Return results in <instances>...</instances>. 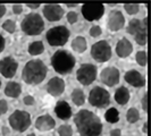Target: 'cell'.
I'll list each match as a JSON object with an SVG mask.
<instances>
[{"instance_id":"9","label":"cell","mask_w":151,"mask_h":136,"mask_svg":"<svg viewBox=\"0 0 151 136\" xmlns=\"http://www.w3.org/2000/svg\"><path fill=\"white\" fill-rule=\"evenodd\" d=\"M89 102L96 108H105L110 103L109 92L99 86L92 89L89 94Z\"/></svg>"},{"instance_id":"43","label":"cell","mask_w":151,"mask_h":136,"mask_svg":"<svg viewBox=\"0 0 151 136\" xmlns=\"http://www.w3.org/2000/svg\"><path fill=\"white\" fill-rule=\"evenodd\" d=\"M148 132V124L147 122H144L143 125V133H147Z\"/></svg>"},{"instance_id":"10","label":"cell","mask_w":151,"mask_h":136,"mask_svg":"<svg viewBox=\"0 0 151 136\" xmlns=\"http://www.w3.org/2000/svg\"><path fill=\"white\" fill-rule=\"evenodd\" d=\"M77 81L83 85H90L97 78V67L92 64H83L76 72Z\"/></svg>"},{"instance_id":"15","label":"cell","mask_w":151,"mask_h":136,"mask_svg":"<svg viewBox=\"0 0 151 136\" xmlns=\"http://www.w3.org/2000/svg\"><path fill=\"white\" fill-rule=\"evenodd\" d=\"M43 15L50 22L59 21L64 15V9L59 5H45L43 7Z\"/></svg>"},{"instance_id":"6","label":"cell","mask_w":151,"mask_h":136,"mask_svg":"<svg viewBox=\"0 0 151 136\" xmlns=\"http://www.w3.org/2000/svg\"><path fill=\"white\" fill-rule=\"evenodd\" d=\"M45 38L48 43L52 47L65 45L69 38V31L66 26H55L47 32Z\"/></svg>"},{"instance_id":"37","label":"cell","mask_w":151,"mask_h":136,"mask_svg":"<svg viewBox=\"0 0 151 136\" xmlns=\"http://www.w3.org/2000/svg\"><path fill=\"white\" fill-rule=\"evenodd\" d=\"M22 11H23L22 5H14V6H13V13H14V14L19 15V14H22Z\"/></svg>"},{"instance_id":"44","label":"cell","mask_w":151,"mask_h":136,"mask_svg":"<svg viewBox=\"0 0 151 136\" xmlns=\"http://www.w3.org/2000/svg\"><path fill=\"white\" fill-rule=\"evenodd\" d=\"M66 6H67V7H76L77 4H66Z\"/></svg>"},{"instance_id":"4","label":"cell","mask_w":151,"mask_h":136,"mask_svg":"<svg viewBox=\"0 0 151 136\" xmlns=\"http://www.w3.org/2000/svg\"><path fill=\"white\" fill-rule=\"evenodd\" d=\"M127 33L133 35L139 45H145L148 41V18L143 21L137 18L131 19L127 26Z\"/></svg>"},{"instance_id":"36","label":"cell","mask_w":151,"mask_h":136,"mask_svg":"<svg viewBox=\"0 0 151 136\" xmlns=\"http://www.w3.org/2000/svg\"><path fill=\"white\" fill-rule=\"evenodd\" d=\"M141 103H142L143 110L147 112L148 111V93H144V95L142 97V100H141Z\"/></svg>"},{"instance_id":"17","label":"cell","mask_w":151,"mask_h":136,"mask_svg":"<svg viewBox=\"0 0 151 136\" xmlns=\"http://www.w3.org/2000/svg\"><path fill=\"white\" fill-rule=\"evenodd\" d=\"M125 81L129 84H131L132 86L134 87H143L145 85V79L144 77L141 75V73H139L135 69H132V70H129L125 73V76H124Z\"/></svg>"},{"instance_id":"21","label":"cell","mask_w":151,"mask_h":136,"mask_svg":"<svg viewBox=\"0 0 151 136\" xmlns=\"http://www.w3.org/2000/svg\"><path fill=\"white\" fill-rule=\"evenodd\" d=\"M129 91L127 87H124V86H121L118 87L116 92H115V100L118 105L121 106H125L127 102L129 101Z\"/></svg>"},{"instance_id":"16","label":"cell","mask_w":151,"mask_h":136,"mask_svg":"<svg viewBox=\"0 0 151 136\" xmlns=\"http://www.w3.org/2000/svg\"><path fill=\"white\" fill-rule=\"evenodd\" d=\"M47 91L50 95L58 97L65 91V82L60 77H52L47 84Z\"/></svg>"},{"instance_id":"45","label":"cell","mask_w":151,"mask_h":136,"mask_svg":"<svg viewBox=\"0 0 151 136\" xmlns=\"http://www.w3.org/2000/svg\"><path fill=\"white\" fill-rule=\"evenodd\" d=\"M27 136H37V135H35V134H33V133H32V134H29V135H27Z\"/></svg>"},{"instance_id":"34","label":"cell","mask_w":151,"mask_h":136,"mask_svg":"<svg viewBox=\"0 0 151 136\" xmlns=\"http://www.w3.org/2000/svg\"><path fill=\"white\" fill-rule=\"evenodd\" d=\"M77 14H76L75 11H69L67 14V21L69 22V24H74V23H76V21H77Z\"/></svg>"},{"instance_id":"3","label":"cell","mask_w":151,"mask_h":136,"mask_svg":"<svg viewBox=\"0 0 151 136\" xmlns=\"http://www.w3.org/2000/svg\"><path fill=\"white\" fill-rule=\"evenodd\" d=\"M51 66L56 73L66 75L73 70L75 66V58L66 50H58L51 57Z\"/></svg>"},{"instance_id":"32","label":"cell","mask_w":151,"mask_h":136,"mask_svg":"<svg viewBox=\"0 0 151 136\" xmlns=\"http://www.w3.org/2000/svg\"><path fill=\"white\" fill-rule=\"evenodd\" d=\"M101 33H102V30H101V27L98 26V25H94V26H92V27L90 29V35L92 37V38L100 37Z\"/></svg>"},{"instance_id":"31","label":"cell","mask_w":151,"mask_h":136,"mask_svg":"<svg viewBox=\"0 0 151 136\" xmlns=\"http://www.w3.org/2000/svg\"><path fill=\"white\" fill-rule=\"evenodd\" d=\"M136 62L140 65V66H145L147 65V61H148V57H147V52L145 51H139L135 56Z\"/></svg>"},{"instance_id":"2","label":"cell","mask_w":151,"mask_h":136,"mask_svg":"<svg viewBox=\"0 0 151 136\" xmlns=\"http://www.w3.org/2000/svg\"><path fill=\"white\" fill-rule=\"evenodd\" d=\"M47 76V66L41 60H30L26 62L22 72V78L27 84H40Z\"/></svg>"},{"instance_id":"8","label":"cell","mask_w":151,"mask_h":136,"mask_svg":"<svg viewBox=\"0 0 151 136\" xmlns=\"http://www.w3.org/2000/svg\"><path fill=\"white\" fill-rule=\"evenodd\" d=\"M91 56L98 62H106L111 58V48L106 40L98 41L91 48Z\"/></svg>"},{"instance_id":"22","label":"cell","mask_w":151,"mask_h":136,"mask_svg":"<svg viewBox=\"0 0 151 136\" xmlns=\"http://www.w3.org/2000/svg\"><path fill=\"white\" fill-rule=\"evenodd\" d=\"M22 93V86L17 82H9L5 87V94L9 98H18Z\"/></svg>"},{"instance_id":"29","label":"cell","mask_w":151,"mask_h":136,"mask_svg":"<svg viewBox=\"0 0 151 136\" xmlns=\"http://www.w3.org/2000/svg\"><path fill=\"white\" fill-rule=\"evenodd\" d=\"M57 132L59 136H73V129L69 125H61Z\"/></svg>"},{"instance_id":"33","label":"cell","mask_w":151,"mask_h":136,"mask_svg":"<svg viewBox=\"0 0 151 136\" xmlns=\"http://www.w3.org/2000/svg\"><path fill=\"white\" fill-rule=\"evenodd\" d=\"M8 111V103L6 100H0V116Z\"/></svg>"},{"instance_id":"5","label":"cell","mask_w":151,"mask_h":136,"mask_svg":"<svg viewBox=\"0 0 151 136\" xmlns=\"http://www.w3.org/2000/svg\"><path fill=\"white\" fill-rule=\"evenodd\" d=\"M21 27L23 32L27 35H39L45 29V22L39 14L30 13L24 17Z\"/></svg>"},{"instance_id":"40","label":"cell","mask_w":151,"mask_h":136,"mask_svg":"<svg viewBox=\"0 0 151 136\" xmlns=\"http://www.w3.org/2000/svg\"><path fill=\"white\" fill-rule=\"evenodd\" d=\"M26 7L31 8V9H38L40 7V4H26Z\"/></svg>"},{"instance_id":"23","label":"cell","mask_w":151,"mask_h":136,"mask_svg":"<svg viewBox=\"0 0 151 136\" xmlns=\"http://www.w3.org/2000/svg\"><path fill=\"white\" fill-rule=\"evenodd\" d=\"M72 49L78 53H83L86 50V40L83 37H76L72 41Z\"/></svg>"},{"instance_id":"27","label":"cell","mask_w":151,"mask_h":136,"mask_svg":"<svg viewBox=\"0 0 151 136\" xmlns=\"http://www.w3.org/2000/svg\"><path fill=\"white\" fill-rule=\"evenodd\" d=\"M126 119L131 124H134L140 119V112L136 108H129L126 113Z\"/></svg>"},{"instance_id":"39","label":"cell","mask_w":151,"mask_h":136,"mask_svg":"<svg viewBox=\"0 0 151 136\" xmlns=\"http://www.w3.org/2000/svg\"><path fill=\"white\" fill-rule=\"evenodd\" d=\"M110 136H122L121 129H113L110 132Z\"/></svg>"},{"instance_id":"13","label":"cell","mask_w":151,"mask_h":136,"mask_svg":"<svg viewBox=\"0 0 151 136\" xmlns=\"http://www.w3.org/2000/svg\"><path fill=\"white\" fill-rule=\"evenodd\" d=\"M101 82L107 86H115L119 82V70L115 67H106L100 74Z\"/></svg>"},{"instance_id":"18","label":"cell","mask_w":151,"mask_h":136,"mask_svg":"<svg viewBox=\"0 0 151 136\" xmlns=\"http://www.w3.org/2000/svg\"><path fill=\"white\" fill-rule=\"evenodd\" d=\"M56 126V121L51 116L49 115H43L40 116L38 119L35 120V127L41 130V132H48L51 130Z\"/></svg>"},{"instance_id":"12","label":"cell","mask_w":151,"mask_h":136,"mask_svg":"<svg viewBox=\"0 0 151 136\" xmlns=\"http://www.w3.org/2000/svg\"><path fill=\"white\" fill-rule=\"evenodd\" d=\"M17 68L18 62L13 57H5L0 60V74L6 78H12L15 75Z\"/></svg>"},{"instance_id":"20","label":"cell","mask_w":151,"mask_h":136,"mask_svg":"<svg viewBox=\"0 0 151 136\" xmlns=\"http://www.w3.org/2000/svg\"><path fill=\"white\" fill-rule=\"evenodd\" d=\"M55 112L58 118L66 120L72 116V108L69 107V105L66 101H58L55 107Z\"/></svg>"},{"instance_id":"1","label":"cell","mask_w":151,"mask_h":136,"mask_svg":"<svg viewBox=\"0 0 151 136\" xmlns=\"http://www.w3.org/2000/svg\"><path fill=\"white\" fill-rule=\"evenodd\" d=\"M77 130L81 136H100L102 132V124L98 116L90 110L82 109L74 117Z\"/></svg>"},{"instance_id":"42","label":"cell","mask_w":151,"mask_h":136,"mask_svg":"<svg viewBox=\"0 0 151 136\" xmlns=\"http://www.w3.org/2000/svg\"><path fill=\"white\" fill-rule=\"evenodd\" d=\"M7 134H9V128L6 127V126H4V127H2V135L6 136Z\"/></svg>"},{"instance_id":"24","label":"cell","mask_w":151,"mask_h":136,"mask_svg":"<svg viewBox=\"0 0 151 136\" xmlns=\"http://www.w3.org/2000/svg\"><path fill=\"white\" fill-rule=\"evenodd\" d=\"M45 51V45L42 41H34L29 45V53L32 56H39Z\"/></svg>"},{"instance_id":"7","label":"cell","mask_w":151,"mask_h":136,"mask_svg":"<svg viewBox=\"0 0 151 136\" xmlns=\"http://www.w3.org/2000/svg\"><path fill=\"white\" fill-rule=\"evenodd\" d=\"M9 125L16 132H25L31 125V116L23 110H16L9 116Z\"/></svg>"},{"instance_id":"38","label":"cell","mask_w":151,"mask_h":136,"mask_svg":"<svg viewBox=\"0 0 151 136\" xmlns=\"http://www.w3.org/2000/svg\"><path fill=\"white\" fill-rule=\"evenodd\" d=\"M5 39H4V37L0 34V53L4 51V49H5Z\"/></svg>"},{"instance_id":"25","label":"cell","mask_w":151,"mask_h":136,"mask_svg":"<svg viewBox=\"0 0 151 136\" xmlns=\"http://www.w3.org/2000/svg\"><path fill=\"white\" fill-rule=\"evenodd\" d=\"M72 100L76 106H82L85 102V94L81 89H75L72 92Z\"/></svg>"},{"instance_id":"30","label":"cell","mask_w":151,"mask_h":136,"mask_svg":"<svg viewBox=\"0 0 151 136\" xmlns=\"http://www.w3.org/2000/svg\"><path fill=\"white\" fill-rule=\"evenodd\" d=\"M2 29L8 33H14L16 31V23L12 19H7L2 24Z\"/></svg>"},{"instance_id":"28","label":"cell","mask_w":151,"mask_h":136,"mask_svg":"<svg viewBox=\"0 0 151 136\" xmlns=\"http://www.w3.org/2000/svg\"><path fill=\"white\" fill-rule=\"evenodd\" d=\"M124 9L126 10V13L129 15H135L140 10V6L137 4H125L124 5Z\"/></svg>"},{"instance_id":"11","label":"cell","mask_w":151,"mask_h":136,"mask_svg":"<svg viewBox=\"0 0 151 136\" xmlns=\"http://www.w3.org/2000/svg\"><path fill=\"white\" fill-rule=\"evenodd\" d=\"M105 13V6L99 2H88L82 6L83 17L88 21H97L100 19Z\"/></svg>"},{"instance_id":"26","label":"cell","mask_w":151,"mask_h":136,"mask_svg":"<svg viewBox=\"0 0 151 136\" xmlns=\"http://www.w3.org/2000/svg\"><path fill=\"white\" fill-rule=\"evenodd\" d=\"M105 118L108 122L110 124H116L117 121L119 120V113L118 110L115 109V108H109L105 113Z\"/></svg>"},{"instance_id":"46","label":"cell","mask_w":151,"mask_h":136,"mask_svg":"<svg viewBox=\"0 0 151 136\" xmlns=\"http://www.w3.org/2000/svg\"><path fill=\"white\" fill-rule=\"evenodd\" d=\"M0 86H1V81H0Z\"/></svg>"},{"instance_id":"19","label":"cell","mask_w":151,"mask_h":136,"mask_svg":"<svg viewBox=\"0 0 151 136\" xmlns=\"http://www.w3.org/2000/svg\"><path fill=\"white\" fill-rule=\"evenodd\" d=\"M133 51V45L129 42L126 38L121 39L118 42H117V45H116V53L121 57V58H126L129 57V54Z\"/></svg>"},{"instance_id":"14","label":"cell","mask_w":151,"mask_h":136,"mask_svg":"<svg viewBox=\"0 0 151 136\" xmlns=\"http://www.w3.org/2000/svg\"><path fill=\"white\" fill-rule=\"evenodd\" d=\"M125 17L119 10H111L108 16V27L111 31H119L124 27Z\"/></svg>"},{"instance_id":"35","label":"cell","mask_w":151,"mask_h":136,"mask_svg":"<svg viewBox=\"0 0 151 136\" xmlns=\"http://www.w3.org/2000/svg\"><path fill=\"white\" fill-rule=\"evenodd\" d=\"M23 102L26 106H32V105H34L35 100H34V98L32 95H26V97H24V99H23Z\"/></svg>"},{"instance_id":"41","label":"cell","mask_w":151,"mask_h":136,"mask_svg":"<svg viewBox=\"0 0 151 136\" xmlns=\"http://www.w3.org/2000/svg\"><path fill=\"white\" fill-rule=\"evenodd\" d=\"M5 13H6V6L0 5V18L5 15Z\"/></svg>"}]
</instances>
